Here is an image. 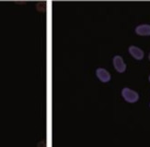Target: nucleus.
<instances>
[{"label":"nucleus","mask_w":150,"mask_h":147,"mask_svg":"<svg viewBox=\"0 0 150 147\" xmlns=\"http://www.w3.org/2000/svg\"><path fill=\"white\" fill-rule=\"evenodd\" d=\"M122 95L123 99L128 103H135L138 101L139 95L135 91L129 88H123L122 91Z\"/></svg>","instance_id":"obj_1"},{"label":"nucleus","mask_w":150,"mask_h":147,"mask_svg":"<svg viewBox=\"0 0 150 147\" xmlns=\"http://www.w3.org/2000/svg\"><path fill=\"white\" fill-rule=\"evenodd\" d=\"M113 65H114L115 70L120 73L125 72L126 70V65L123 62L122 57L120 56H115L113 57Z\"/></svg>","instance_id":"obj_2"},{"label":"nucleus","mask_w":150,"mask_h":147,"mask_svg":"<svg viewBox=\"0 0 150 147\" xmlns=\"http://www.w3.org/2000/svg\"><path fill=\"white\" fill-rule=\"evenodd\" d=\"M129 53L130 55H131L134 59L136 60H142L144 58V52H143L142 49H140L137 46H134V45H132L129 47Z\"/></svg>","instance_id":"obj_3"},{"label":"nucleus","mask_w":150,"mask_h":147,"mask_svg":"<svg viewBox=\"0 0 150 147\" xmlns=\"http://www.w3.org/2000/svg\"><path fill=\"white\" fill-rule=\"evenodd\" d=\"M96 74L97 77L99 78L102 82H108L110 80V74L108 72V70H106L105 69L100 68L96 70Z\"/></svg>","instance_id":"obj_4"},{"label":"nucleus","mask_w":150,"mask_h":147,"mask_svg":"<svg viewBox=\"0 0 150 147\" xmlns=\"http://www.w3.org/2000/svg\"><path fill=\"white\" fill-rule=\"evenodd\" d=\"M135 32L140 36H149L150 35V25L142 24L135 28Z\"/></svg>","instance_id":"obj_5"},{"label":"nucleus","mask_w":150,"mask_h":147,"mask_svg":"<svg viewBox=\"0 0 150 147\" xmlns=\"http://www.w3.org/2000/svg\"><path fill=\"white\" fill-rule=\"evenodd\" d=\"M37 10L38 11H44L45 10V3L41 2L37 4Z\"/></svg>","instance_id":"obj_6"},{"label":"nucleus","mask_w":150,"mask_h":147,"mask_svg":"<svg viewBox=\"0 0 150 147\" xmlns=\"http://www.w3.org/2000/svg\"><path fill=\"white\" fill-rule=\"evenodd\" d=\"M148 58H149V60H150V54H149V57H148Z\"/></svg>","instance_id":"obj_7"},{"label":"nucleus","mask_w":150,"mask_h":147,"mask_svg":"<svg viewBox=\"0 0 150 147\" xmlns=\"http://www.w3.org/2000/svg\"><path fill=\"white\" fill-rule=\"evenodd\" d=\"M149 82H150V76H149Z\"/></svg>","instance_id":"obj_8"}]
</instances>
